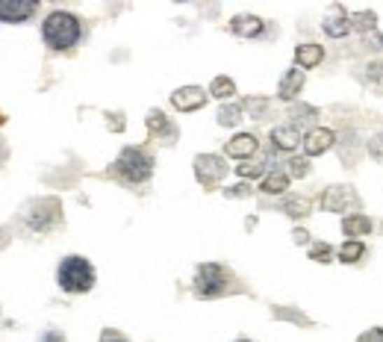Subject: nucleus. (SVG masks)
<instances>
[{"mask_svg": "<svg viewBox=\"0 0 383 342\" xmlns=\"http://www.w3.org/2000/svg\"><path fill=\"white\" fill-rule=\"evenodd\" d=\"M41 33H45L48 48L68 50V48H74L77 39H80V21L71 15V12H50V15L45 18Z\"/></svg>", "mask_w": 383, "mask_h": 342, "instance_id": "f257e3e1", "label": "nucleus"}, {"mask_svg": "<svg viewBox=\"0 0 383 342\" xmlns=\"http://www.w3.org/2000/svg\"><path fill=\"white\" fill-rule=\"evenodd\" d=\"M116 175L124 183H145L153 175V160L141 148H124L116 160Z\"/></svg>", "mask_w": 383, "mask_h": 342, "instance_id": "f03ea898", "label": "nucleus"}, {"mask_svg": "<svg viewBox=\"0 0 383 342\" xmlns=\"http://www.w3.org/2000/svg\"><path fill=\"white\" fill-rule=\"evenodd\" d=\"M62 221V204L56 198H39L24 210V224L33 233H48Z\"/></svg>", "mask_w": 383, "mask_h": 342, "instance_id": "7ed1b4c3", "label": "nucleus"}, {"mask_svg": "<svg viewBox=\"0 0 383 342\" xmlns=\"http://www.w3.org/2000/svg\"><path fill=\"white\" fill-rule=\"evenodd\" d=\"M60 287L65 292H89L95 287V268L83 256H68L60 266Z\"/></svg>", "mask_w": 383, "mask_h": 342, "instance_id": "20e7f679", "label": "nucleus"}, {"mask_svg": "<svg viewBox=\"0 0 383 342\" xmlns=\"http://www.w3.org/2000/svg\"><path fill=\"white\" fill-rule=\"evenodd\" d=\"M224 287H227V272L221 266H216V263L197 266V275H195V295L197 298H212Z\"/></svg>", "mask_w": 383, "mask_h": 342, "instance_id": "39448f33", "label": "nucleus"}, {"mask_svg": "<svg viewBox=\"0 0 383 342\" xmlns=\"http://www.w3.org/2000/svg\"><path fill=\"white\" fill-rule=\"evenodd\" d=\"M224 160L216 153H201V156H195V177L204 183V186H216V183L224 177Z\"/></svg>", "mask_w": 383, "mask_h": 342, "instance_id": "423d86ee", "label": "nucleus"}, {"mask_svg": "<svg viewBox=\"0 0 383 342\" xmlns=\"http://www.w3.org/2000/svg\"><path fill=\"white\" fill-rule=\"evenodd\" d=\"M172 104L180 112H195L207 104V95H204V89H197V86H183V89H177L172 95Z\"/></svg>", "mask_w": 383, "mask_h": 342, "instance_id": "0eeeda50", "label": "nucleus"}, {"mask_svg": "<svg viewBox=\"0 0 383 342\" xmlns=\"http://www.w3.org/2000/svg\"><path fill=\"white\" fill-rule=\"evenodd\" d=\"M354 204H357V195L348 186H330L321 195V207L330 212H345V207H354Z\"/></svg>", "mask_w": 383, "mask_h": 342, "instance_id": "6e6552de", "label": "nucleus"}, {"mask_svg": "<svg viewBox=\"0 0 383 342\" xmlns=\"http://www.w3.org/2000/svg\"><path fill=\"white\" fill-rule=\"evenodd\" d=\"M333 148V133L328 130V127H316V130H309L307 139H304V153L307 156H319L324 151Z\"/></svg>", "mask_w": 383, "mask_h": 342, "instance_id": "1a4fd4ad", "label": "nucleus"}, {"mask_svg": "<svg viewBox=\"0 0 383 342\" xmlns=\"http://www.w3.org/2000/svg\"><path fill=\"white\" fill-rule=\"evenodd\" d=\"M301 89H304V71L292 68V71H286V74H283V80H280V86H277V95L283 97V101H295Z\"/></svg>", "mask_w": 383, "mask_h": 342, "instance_id": "9d476101", "label": "nucleus"}, {"mask_svg": "<svg viewBox=\"0 0 383 342\" xmlns=\"http://www.w3.org/2000/svg\"><path fill=\"white\" fill-rule=\"evenodd\" d=\"M36 12V4H30V0H27V4H21V0H4V4H0V15H4V21H24V18H30Z\"/></svg>", "mask_w": 383, "mask_h": 342, "instance_id": "9b49d317", "label": "nucleus"}, {"mask_svg": "<svg viewBox=\"0 0 383 342\" xmlns=\"http://www.w3.org/2000/svg\"><path fill=\"white\" fill-rule=\"evenodd\" d=\"M253 151H257V139L251 133H239L227 142V156H236V160H245V156H251Z\"/></svg>", "mask_w": 383, "mask_h": 342, "instance_id": "f8f14e48", "label": "nucleus"}, {"mask_svg": "<svg viewBox=\"0 0 383 342\" xmlns=\"http://www.w3.org/2000/svg\"><path fill=\"white\" fill-rule=\"evenodd\" d=\"M230 30L236 36H242V39H253V36H260L263 33V21L257 15H236L230 21Z\"/></svg>", "mask_w": 383, "mask_h": 342, "instance_id": "ddd939ff", "label": "nucleus"}, {"mask_svg": "<svg viewBox=\"0 0 383 342\" xmlns=\"http://www.w3.org/2000/svg\"><path fill=\"white\" fill-rule=\"evenodd\" d=\"M272 142L280 151H292V148H298V142H301V133H298V127H274Z\"/></svg>", "mask_w": 383, "mask_h": 342, "instance_id": "4468645a", "label": "nucleus"}, {"mask_svg": "<svg viewBox=\"0 0 383 342\" xmlns=\"http://www.w3.org/2000/svg\"><path fill=\"white\" fill-rule=\"evenodd\" d=\"M295 60H298V65H301V68H313V65H319L324 60V50L319 45H301L295 50Z\"/></svg>", "mask_w": 383, "mask_h": 342, "instance_id": "2eb2a0df", "label": "nucleus"}, {"mask_svg": "<svg viewBox=\"0 0 383 342\" xmlns=\"http://www.w3.org/2000/svg\"><path fill=\"white\" fill-rule=\"evenodd\" d=\"M324 33L330 39H342L351 33V15H339V18H328L324 21Z\"/></svg>", "mask_w": 383, "mask_h": 342, "instance_id": "dca6fc26", "label": "nucleus"}, {"mask_svg": "<svg viewBox=\"0 0 383 342\" xmlns=\"http://www.w3.org/2000/svg\"><path fill=\"white\" fill-rule=\"evenodd\" d=\"M342 231L348 236H368L372 233V221H368L365 216H351V219L342 221Z\"/></svg>", "mask_w": 383, "mask_h": 342, "instance_id": "f3484780", "label": "nucleus"}, {"mask_svg": "<svg viewBox=\"0 0 383 342\" xmlns=\"http://www.w3.org/2000/svg\"><path fill=\"white\" fill-rule=\"evenodd\" d=\"M209 95L221 97V101H230V97L236 95V83L230 77H216V80H212V86H209Z\"/></svg>", "mask_w": 383, "mask_h": 342, "instance_id": "a211bd4d", "label": "nucleus"}, {"mask_svg": "<svg viewBox=\"0 0 383 342\" xmlns=\"http://www.w3.org/2000/svg\"><path fill=\"white\" fill-rule=\"evenodd\" d=\"M148 130H151V136L157 133V136H174V127L168 124V118L162 116V112H151L148 116Z\"/></svg>", "mask_w": 383, "mask_h": 342, "instance_id": "6ab92c4d", "label": "nucleus"}, {"mask_svg": "<svg viewBox=\"0 0 383 342\" xmlns=\"http://www.w3.org/2000/svg\"><path fill=\"white\" fill-rule=\"evenodd\" d=\"M239 121H242V107H239V104H224V107L218 109V124L236 127Z\"/></svg>", "mask_w": 383, "mask_h": 342, "instance_id": "aec40b11", "label": "nucleus"}, {"mask_svg": "<svg viewBox=\"0 0 383 342\" xmlns=\"http://www.w3.org/2000/svg\"><path fill=\"white\" fill-rule=\"evenodd\" d=\"M286 186H289V177L280 175V171H274V175L265 177L263 192H265V195H280V192H286Z\"/></svg>", "mask_w": 383, "mask_h": 342, "instance_id": "412c9836", "label": "nucleus"}, {"mask_svg": "<svg viewBox=\"0 0 383 342\" xmlns=\"http://www.w3.org/2000/svg\"><path fill=\"white\" fill-rule=\"evenodd\" d=\"M283 210H286V216H292V219H304V216H309V201H304V198H286Z\"/></svg>", "mask_w": 383, "mask_h": 342, "instance_id": "4be33fe9", "label": "nucleus"}, {"mask_svg": "<svg viewBox=\"0 0 383 342\" xmlns=\"http://www.w3.org/2000/svg\"><path fill=\"white\" fill-rule=\"evenodd\" d=\"M363 251H365L363 242H345V245L339 248V260H342V263H357L363 256Z\"/></svg>", "mask_w": 383, "mask_h": 342, "instance_id": "5701e85b", "label": "nucleus"}, {"mask_svg": "<svg viewBox=\"0 0 383 342\" xmlns=\"http://www.w3.org/2000/svg\"><path fill=\"white\" fill-rule=\"evenodd\" d=\"M375 21H377L375 12H357V15H351V27H357L363 33H375Z\"/></svg>", "mask_w": 383, "mask_h": 342, "instance_id": "b1692460", "label": "nucleus"}, {"mask_svg": "<svg viewBox=\"0 0 383 342\" xmlns=\"http://www.w3.org/2000/svg\"><path fill=\"white\" fill-rule=\"evenodd\" d=\"M289 118H295L298 124H301V121H313V118H319V109L316 107H307V104H298V107L289 109Z\"/></svg>", "mask_w": 383, "mask_h": 342, "instance_id": "393cba45", "label": "nucleus"}, {"mask_svg": "<svg viewBox=\"0 0 383 342\" xmlns=\"http://www.w3.org/2000/svg\"><path fill=\"white\" fill-rule=\"evenodd\" d=\"M330 245H324V242H321V245H313V248H309V256H313V260L316 263H330Z\"/></svg>", "mask_w": 383, "mask_h": 342, "instance_id": "a878e982", "label": "nucleus"}, {"mask_svg": "<svg viewBox=\"0 0 383 342\" xmlns=\"http://www.w3.org/2000/svg\"><path fill=\"white\" fill-rule=\"evenodd\" d=\"M289 171H292V177H307L309 175V163L304 160V156H298V160H289Z\"/></svg>", "mask_w": 383, "mask_h": 342, "instance_id": "bb28decb", "label": "nucleus"}, {"mask_svg": "<svg viewBox=\"0 0 383 342\" xmlns=\"http://www.w3.org/2000/svg\"><path fill=\"white\" fill-rule=\"evenodd\" d=\"M368 153H372L377 163H383V133H377V136L368 139Z\"/></svg>", "mask_w": 383, "mask_h": 342, "instance_id": "cd10ccee", "label": "nucleus"}, {"mask_svg": "<svg viewBox=\"0 0 383 342\" xmlns=\"http://www.w3.org/2000/svg\"><path fill=\"white\" fill-rule=\"evenodd\" d=\"M265 171V163H248V165H239V175L242 177H260Z\"/></svg>", "mask_w": 383, "mask_h": 342, "instance_id": "c85d7f7f", "label": "nucleus"}, {"mask_svg": "<svg viewBox=\"0 0 383 342\" xmlns=\"http://www.w3.org/2000/svg\"><path fill=\"white\" fill-rule=\"evenodd\" d=\"M357 342H383V331H380V327H375V331H365Z\"/></svg>", "mask_w": 383, "mask_h": 342, "instance_id": "c756f323", "label": "nucleus"}, {"mask_svg": "<svg viewBox=\"0 0 383 342\" xmlns=\"http://www.w3.org/2000/svg\"><path fill=\"white\" fill-rule=\"evenodd\" d=\"M368 77L380 80V77H383V62H372V65H368Z\"/></svg>", "mask_w": 383, "mask_h": 342, "instance_id": "7c9ffc66", "label": "nucleus"}, {"mask_svg": "<svg viewBox=\"0 0 383 342\" xmlns=\"http://www.w3.org/2000/svg\"><path fill=\"white\" fill-rule=\"evenodd\" d=\"M224 195H227V198H242V195H248V186H233V189H224Z\"/></svg>", "mask_w": 383, "mask_h": 342, "instance_id": "2f4dec72", "label": "nucleus"}, {"mask_svg": "<svg viewBox=\"0 0 383 342\" xmlns=\"http://www.w3.org/2000/svg\"><path fill=\"white\" fill-rule=\"evenodd\" d=\"M248 109H251V112H263V109H265V101H263V97H257V101H248Z\"/></svg>", "mask_w": 383, "mask_h": 342, "instance_id": "473e14b6", "label": "nucleus"}, {"mask_svg": "<svg viewBox=\"0 0 383 342\" xmlns=\"http://www.w3.org/2000/svg\"><path fill=\"white\" fill-rule=\"evenodd\" d=\"M292 236H295L298 245H307V242H309V233H307V231H295Z\"/></svg>", "mask_w": 383, "mask_h": 342, "instance_id": "72a5a7b5", "label": "nucleus"}, {"mask_svg": "<svg viewBox=\"0 0 383 342\" xmlns=\"http://www.w3.org/2000/svg\"><path fill=\"white\" fill-rule=\"evenodd\" d=\"M45 342H62V336H60V334H50Z\"/></svg>", "mask_w": 383, "mask_h": 342, "instance_id": "f704fd0d", "label": "nucleus"}, {"mask_svg": "<svg viewBox=\"0 0 383 342\" xmlns=\"http://www.w3.org/2000/svg\"><path fill=\"white\" fill-rule=\"evenodd\" d=\"M106 342H124V339H106Z\"/></svg>", "mask_w": 383, "mask_h": 342, "instance_id": "c9c22d12", "label": "nucleus"}, {"mask_svg": "<svg viewBox=\"0 0 383 342\" xmlns=\"http://www.w3.org/2000/svg\"><path fill=\"white\" fill-rule=\"evenodd\" d=\"M239 342H248V339H239Z\"/></svg>", "mask_w": 383, "mask_h": 342, "instance_id": "e433bc0d", "label": "nucleus"}]
</instances>
